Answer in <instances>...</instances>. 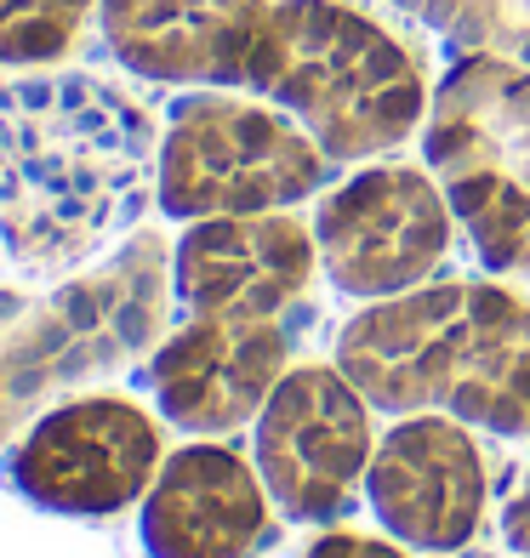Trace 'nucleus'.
I'll list each match as a JSON object with an SVG mask.
<instances>
[{
	"label": "nucleus",
	"instance_id": "3",
	"mask_svg": "<svg viewBox=\"0 0 530 558\" xmlns=\"http://www.w3.org/2000/svg\"><path fill=\"white\" fill-rule=\"evenodd\" d=\"M245 86L309 125V137L332 160L383 155L422 120V74L411 52L337 0L268 7Z\"/></svg>",
	"mask_w": 530,
	"mask_h": 558
},
{
	"label": "nucleus",
	"instance_id": "17",
	"mask_svg": "<svg viewBox=\"0 0 530 558\" xmlns=\"http://www.w3.org/2000/svg\"><path fill=\"white\" fill-rule=\"evenodd\" d=\"M502 35H519V46L530 52V0H508V23H502Z\"/></svg>",
	"mask_w": 530,
	"mask_h": 558
},
{
	"label": "nucleus",
	"instance_id": "9",
	"mask_svg": "<svg viewBox=\"0 0 530 558\" xmlns=\"http://www.w3.org/2000/svg\"><path fill=\"white\" fill-rule=\"evenodd\" d=\"M365 501L394 542L417 553H457L485 524V456L468 422L439 411L399 416L371 450Z\"/></svg>",
	"mask_w": 530,
	"mask_h": 558
},
{
	"label": "nucleus",
	"instance_id": "16",
	"mask_svg": "<svg viewBox=\"0 0 530 558\" xmlns=\"http://www.w3.org/2000/svg\"><path fill=\"white\" fill-rule=\"evenodd\" d=\"M502 536H508V542L530 558V462H525V473H519L508 507H502Z\"/></svg>",
	"mask_w": 530,
	"mask_h": 558
},
{
	"label": "nucleus",
	"instance_id": "8",
	"mask_svg": "<svg viewBox=\"0 0 530 558\" xmlns=\"http://www.w3.org/2000/svg\"><path fill=\"white\" fill-rule=\"evenodd\" d=\"M450 199L434 177L411 166L360 171L332 189L314 211L320 268L348 296L383 302L417 291L450 251Z\"/></svg>",
	"mask_w": 530,
	"mask_h": 558
},
{
	"label": "nucleus",
	"instance_id": "4",
	"mask_svg": "<svg viewBox=\"0 0 530 558\" xmlns=\"http://www.w3.org/2000/svg\"><path fill=\"white\" fill-rule=\"evenodd\" d=\"M325 166L332 155L309 137V125H291L280 109L229 92H194L166 120L155 199L177 222L291 211L297 199L325 189Z\"/></svg>",
	"mask_w": 530,
	"mask_h": 558
},
{
	"label": "nucleus",
	"instance_id": "5",
	"mask_svg": "<svg viewBox=\"0 0 530 558\" xmlns=\"http://www.w3.org/2000/svg\"><path fill=\"white\" fill-rule=\"evenodd\" d=\"M427 160L485 268L530 279V74L468 58L439 86Z\"/></svg>",
	"mask_w": 530,
	"mask_h": 558
},
{
	"label": "nucleus",
	"instance_id": "15",
	"mask_svg": "<svg viewBox=\"0 0 530 558\" xmlns=\"http://www.w3.org/2000/svg\"><path fill=\"white\" fill-rule=\"evenodd\" d=\"M309 558H411L406 542H383V536H360V530H325L309 547Z\"/></svg>",
	"mask_w": 530,
	"mask_h": 558
},
{
	"label": "nucleus",
	"instance_id": "7",
	"mask_svg": "<svg viewBox=\"0 0 530 558\" xmlns=\"http://www.w3.org/2000/svg\"><path fill=\"white\" fill-rule=\"evenodd\" d=\"M166 462L160 422L120 393H86L46 411L7 456L12 490L63 519H109L148 496Z\"/></svg>",
	"mask_w": 530,
	"mask_h": 558
},
{
	"label": "nucleus",
	"instance_id": "1",
	"mask_svg": "<svg viewBox=\"0 0 530 558\" xmlns=\"http://www.w3.org/2000/svg\"><path fill=\"white\" fill-rule=\"evenodd\" d=\"M155 132L132 97L86 74L0 86V245L35 274H74L143 211Z\"/></svg>",
	"mask_w": 530,
	"mask_h": 558
},
{
	"label": "nucleus",
	"instance_id": "2",
	"mask_svg": "<svg viewBox=\"0 0 530 558\" xmlns=\"http://www.w3.org/2000/svg\"><path fill=\"white\" fill-rule=\"evenodd\" d=\"M337 365L371 411L530 439V296L508 286L450 279L371 302L337 331Z\"/></svg>",
	"mask_w": 530,
	"mask_h": 558
},
{
	"label": "nucleus",
	"instance_id": "6",
	"mask_svg": "<svg viewBox=\"0 0 530 558\" xmlns=\"http://www.w3.org/2000/svg\"><path fill=\"white\" fill-rule=\"evenodd\" d=\"M251 434V462L286 519L332 524L348 513L371 468V399L342 376V365H291L268 393Z\"/></svg>",
	"mask_w": 530,
	"mask_h": 558
},
{
	"label": "nucleus",
	"instance_id": "12",
	"mask_svg": "<svg viewBox=\"0 0 530 558\" xmlns=\"http://www.w3.org/2000/svg\"><path fill=\"white\" fill-rule=\"evenodd\" d=\"M268 485L234 445H177L143 496L148 558H251L268 542Z\"/></svg>",
	"mask_w": 530,
	"mask_h": 558
},
{
	"label": "nucleus",
	"instance_id": "11",
	"mask_svg": "<svg viewBox=\"0 0 530 558\" xmlns=\"http://www.w3.org/2000/svg\"><path fill=\"white\" fill-rule=\"evenodd\" d=\"M320 268L314 228L286 211L189 222L171 251V291L189 314L280 319L291 314Z\"/></svg>",
	"mask_w": 530,
	"mask_h": 558
},
{
	"label": "nucleus",
	"instance_id": "14",
	"mask_svg": "<svg viewBox=\"0 0 530 558\" xmlns=\"http://www.w3.org/2000/svg\"><path fill=\"white\" fill-rule=\"evenodd\" d=\"M97 0H0V63L46 69L81 40Z\"/></svg>",
	"mask_w": 530,
	"mask_h": 558
},
{
	"label": "nucleus",
	"instance_id": "10",
	"mask_svg": "<svg viewBox=\"0 0 530 558\" xmlns=\"http://www.w3.org/2000/svg\"><path fill=\"white\" fill-rule=\"evenodd\" d=\"M291 371V325L280 319H234V314H189L148 365V388L171 427L194 439H222L257 422L268 393Z\"/></svg>",
	"mask_w": 530,
	"mask_h": 558
},
{
	"label": "nucleus",
	"instance_id": "13",
	"mask_svg": "<svg viewBox=\"0 0 530 558\" xmlns=\"http://www.w3.org/2000/svg\"><path fill=\"white\" fill-rule=\"evenodd\" d=\"M109 52L160 86H245L268 0H97Z\"/></svg>",
	"mask_w": 530,
	"mask_h": 558
}]
</instances>
